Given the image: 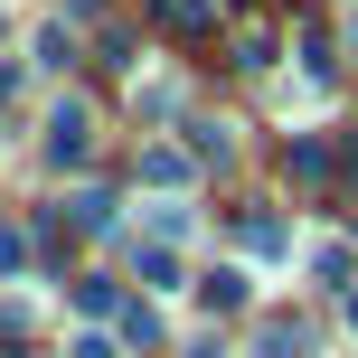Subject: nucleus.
I'll return each mask as SVG.
<instances>
[{"mask_svg": "<svg viewBox=\"0 0 358 358\" xmlns=\"http://www.w3.org/2000/svg\"><path fill=\"white\" fill-rule=\"evenodd\" d=\"M85 151H94V113H85V104H57V113H48V161L76 170Z\"/></svg>", "mask_w": 358, "mask_h": 358, "instance_id": "obj_1", "label": "nucleus"}, {"mask_svg": "<svg viewBox=\"0 0 358 358\" xmlns=\"http://www.w3.org/2000/svg\"><path fill=\"white\" fill-rule=\"evenodd\" d=\"M311 273H321L330 292H349V273H358V245H349V236H321V245H311Z\"/></svg>", "mask_w": 358, "mask_h": 358, "instance_id": "obj_2", "label": "nucleus"}, {"mask_svg": "<svg viewBox=\"0 0 358 358\" xmlns=\"http://www.w3.org/2000/svg\"><path fill=\"white\" fill-rule=\"evenodd\" d=\"M198 302H208V311H236V302H245V273H236V264H217L208 283H198Z\"/></svg>", "mask_w": 358, "mask_h": 358, "instance_id": "obj_3", "label": "nucleus"}, {"mask_svg": "<svg viewBox=\"0 0 358 358\" xmlns=\"http://www.w3.org/2000/svg\"><path fill=\"white\" fill-rule=\"evenodd\" d=\"M245 245H255V255H292V227H283V217H264V208H255V217H245Z\"/></svg>", "mask_w": 358, "mask_h": 358, "instance_id": "obj_4", "label": "nucleus"}, {"mask_svg": "<svg viewBox=\"0 0 358 358\" xmlns=\"http://www.w3.org/2000/svg\"><path fill=\"white\" fill-rule=\"evenodd\" d=\"M161 19L179 38H198V29H217V0H161Z\"/></svg>", "mask_w": 358, "mask_h": 358, "instance_id": "obj_5", "label": "nucleus"}, {"mask_svg": "<svg viewBox=\"0 0 358 358\" xmlns=\"http://www.w3.org/2000/svg\"><path fill=\"white\" fill-rule=\"evenodd\" d=\"M66 208H76V227H85V236H104V227H113V198H104V189H76Z\"/></svg>", "mask_w": 358, "mask_h": 358, "instance_id": "obj_6", "label": "nucleus"}, {"mask_svg": "<svg viewBox=\"0 0 358 358\" xmlns=\"http://www.w3.org/2000/svg\"><path fill=\"white\" fill-rule=\"evenodd\" d=\"M236 66L264 76V66H273V29H236Z\"/></svg>", "mask_w": 358, "mask_h": 358, "instance_id": "obj_7", "label": "nucleus"}, {"mask_svg": "<svg viewBox=\"0 0 358 358\" xmlns=\"http://www.w3.org/2000/svg\"><path fill=\"white\" fill-rule=\"evenodd\" d=\"M142 283L151 292H179V255L170 245H142Z\"/></svg>", "mask_w": 358, "mask_h": 358, "instance_id": "obj_8", "label": "nucleus"}, {"mask_svg": "<svg viewBox=\"0 0 358 358\" xmlns=\"http://www.w3.org/2000/svg\"><path fill=\"white\" fill-rule=\"evenodd\" d=\"M142 179H161V189H179V179H189V161H179L170 142H151V151H142Z\"/></svg>", "mask_w": 358, "mask_h": 358, "instance_id": "obj_9", "label": "nucleus"}, {"mask_svg": "<svg viewBox=\"0 0 358 358\" xmlns=\"http://www.w3.org/2000/svg\"><path fill=\"white\" fill-rule=\"evenodd\" d=\"M142 217H151V236H161V245L189 236V208H179V198H161V208H142Z\"/></svg>", "mask_w": 358, "mask_h": 358, "instance_id": "obj_10", "label": "nucleus"}, {"mask_svg": "<svg viewBox=\"0 0 358 358\" xmlns=\"http://www.w3.org/2000/svg\"><path fill=\"white\" fill-rule=\"evenodd\" d=\"M189 151H198V161H227L236 142H227V123H189Z\"/></svg>", "mask_w": 358, "mask_h": 358, "instance_id": "obj_11", "label": "nucleus"}, {"mask_svg": "<svg viewBox=\"0 0 358 358\" xmlns=\"http://www.w3.org/2000/svg\"><path fill=\"white\" fill-rule=\"evenodd\" d=\"M264 358H311V330H283V321H273L264 330Z\"/></svg>", "mask_w": 358, "mask_h": 358, "instance_id": "obj_12", "label": "nucleus"}, {"mask_svg": "<svg viewBox=\"0 0 358 358\" xmlns=\"http://www.w3.org/2000/svg\"><path fill=\"white\" fill-rule=\"evenodd\" d=\"M19 264H29V236H19V227H0V273H19Z\"/></svg>", "mask_w": 358, "mask_h": 358, "instance_id": "obj_13", "label": "nucleus"}, {"mask_svg": "<svg viewBox=\"0 0 358 358\" xmlns=\"http://www.w3.org/2000/svg\"><path fill=\"white\" fill-rule=\"evenodd\" d=\"M76 358H113V340H76Z\"/></svg>", "mask_w": 358, "mask_h": 358, "instance_id": "obj_14", "label": "nucleus"}, {"mask_svg": "<svg viewBox=\"0 0 358 358\" xmlns=\"http://www.w3.org/2000/svg\"><path fill=\"white\" fill-rule=\"evenodd\" d=\"M349 330H358V292H349Z\"/></svg>", "mask_w": 358, "mask_h": 358, "instance_id": "obj_15", "label": "nucleus"}, {"mask_svg": "<svg viewBox=\"0 0 358 358\" xmlns=\"http://www.w3.org/2000/svg\"><path fill=\"white\" fill-rule=\"evenodd\" d=\"M349 48H358V10H349Z\"/></svg>", "mask_w": 358, "mask_h": 358, "instance_id": "obj_16", "label": "nucleus"}]
</instances>
